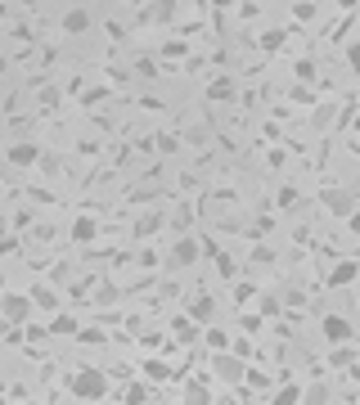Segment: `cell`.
<instances>
[{
  "mask_svg": "<svg viewBox=\"0 0 360 405\" xmlns=\"http://www.w3.org/2000/svg\"><path fill=\"white\" fill-rule=\"evenodd\" d=\"M203 338H207V347H212V351H225V347H230V333H225V329H207Z\"/></svg>",
  "mask_w": 360,
  "mask_h": 405,
  "instance_id": "20",
  "label": "cell"
},
{
  "mask_svg": "<svg viewBox=\"0 0 360 405\" xmlns=\"http://www.w3.org/2000/svg\"><path fill=\"white\" fill-rule=\"evenodd\" d=\"M334 365H338V370H347V365H352V351H347V347H338V351H334Z\"/></svg>",
  "mask_w": 360,
  "mask_h": 405,
  "instance_id": "24",
  "label": "cell"
},
{
  "mask_svg": "<svg viewBox=\"0 0 360 405\" xmlns=\"http://www.w3.org/2000/svg\"><path fill=\"white\" fill-rule=\"evenodd\" d=\"M9 167H36L41 162V144H32V140H18V144H9Z\"/></svg>",
  "mask_w": 360,
  "mask_h": 405,
  "instance_id": "6",
  "label": "cell"
},
{
  "mask_svg": "<svg viewBox=\"0 0 360 405\" xmlns=\"http://www.w3.org/2000/svg\"><path fill=\"white\" fill-rule=\"evenodd\" d=\"M320 329H325V342L329 347H347L356 338V329L347 324V315H325V324H320Z\"/></svg>",
  "mask_w": 360,
  "mask_h": 405,
  "instance_id": "4",
  "label": "cell"
},
{
  "mask_svg": "<svg viewBox=\"0 0 360 405\" xmlns=\"http://www.w3.org/2000/svg\"><path fill=\"white\" fill-rule=\"evenodd\" d=\"M172 338H176V342H194V338H198L194 315H176V320H172Z\"/></svg>",
  "mask_w": 360,
  "mask_h": 405,
  "instance_id": "13",
  "label": "cell"
},
{
  "mask_svg": "<svg viewBox=\"0 0 360 405\" xmlns=\"http://www.w3.org/2000/svg\"><path fill=\"white\" fill-rule=\"evenodd\" d=\"M27 315H32V297H23V293H0V320H9V324H23Z\"/></svg>",
  "mask_w": 360,
  "mask_h": 405,
  "instance_id": "2",
  "label": "cell"
},
{
  "mask_svg": "<svg viewBox=\"0 0 360 405\" xmlns=\"http://www.w3.org/2000/svg\"><path fill=\"white\" fill-rule=\"evenodd\" d=\"M122 401H126V405H145L149 401V388H145V383H131V388L122 392Z\"/></svg>",
  "mask_w": 360,
  "mask_h": 405,
  "instance_id": "18",
  "label": "cell"
},
{
  "mask_svg": "<svg viewBox=\"0 0 360 405\" xmlns=\"http://www.w3.org/2000/svg\"><path fill=\"white\" fill-rule=\"evenodd\" d=\"M347 63H352L356 72H360V41H356V45H347Z\"/></svg>",
  "mask_w": 360,
  "mask_h": 405,
  "instance_id": "25",
  "label": "cell"
},
{
  "mask_svg": "<svg viewBox=\"0 0 360 405\" xmlns=\"http://www.w3.org/2000/svg\"><path fill=\"white\" fill-rule=\"evenodd\" d=\"M50 329H54V333H77V320H72V315H54Z\"/></svg>",
  "mask_w": 360,
  "mask_h": 405,
  "instance_id": "21",
  "label": "cell"
},
{
  "mask_svg": "<svg viewBox=\"0 0 360 405\" xmlns=\"http://www.w3.org/2000/svg\"><path fill=\"white\" fill-rule=\"evenodd\" d=\"M5 235H9V221H5V216H0V239H5Z\"/></svg>",
  "mask_w": 360,
  "mask_h": 405,
  "instance_id": "27",
  "label": "cell"
},
{
  "mask_svg": "<svg viewBox=\"0 0 360 405\" xmlns=\"http://www.w3.org/2000/svg\"><path fill=\"white\" fill-rule=\"evenodd\" d=\"M325 207L334 212V216H352V212H356V198L347 194V189H329V194H325Z\"/></svg>",
  "mask_w": 360,
  "mask_h": 405,
  "instance_id": "7",
  "label": "cell"
},
{
  "mask_svg": "<svg viewBox=\"0 0 360 405\" xmlns=\"http://www.w3.org/2000/svg\"><path fill=\"white\" fill-rule=\"evenodd\" d=\"M0 72H5V63H0Z\"/></svg>",
  "mask_w": 360,
  "mask_h": 405,
  "instance_id": "31",
  "label": "cell"
},
{
  "mask_svg": "<svg viewBox=\"0 0 360 405\" xmlns=\"http://www.w3.org/2000/svg\"><path fill=\"white\" fill-rule=\"evenodd\" d=\"M14 248H18V239H9V235L0 239V253H14Z\"/></svg>",
  "mask_w": 360,
  "mask_h": 405,
  "instance_id": "26",
  "label": "cell"
},
{
  "mask_svg": "<svg viewBox=\"0 0 360 405\" xmlns=\"http://www.w3.org/2000/svg\"><path fill=\"white\" fill-rule=\"evenodd\" d=\"M189 315H194L198 324H207V320H212V315H216V297H212V293L194 297V306H189Z\"/></svg>",
  "mask_w": 360,
  "mask_h": 405,
  "instance_id": "12",
  "label": "cell"
},
{
  "mask_svg": "<svg viewBox=\"0 0 360 405\" xmlns=\"http://www.w3.org/2000/svg\"><path fill=\"white\" fill-rule=\"evenodd\" d=\"M356 135H360V109H356Z\"/></svg>",
  "mask_w": 360,
  "mask_h": 405,
  "instance_id": "30",
  "label": "cell"
},
{
  "mask_svg": "<svg viewBox=\"0 0 360 405\" xmlns=\"http://www.w3.org/2000/svg\"><path fill=\"white\" fill-rule=\"evenodd\" d=\"M338 5H343V9H352V5H356V0H338Z\"/></svg>",
  "mask_w": 360,
  "mask_h": 405,
  "instance_id": "28",
  "label": "cell"
},
{
  "mask_svg": "<svg viewBox=\"0 0 360 405\" xmlns=\"http://www.w3.org/2000/svg\"><path fill=\"white\" fill-rule=\"evenodd\" d=\"M207 100H212V104H230V100H234V81H230V77H216V81H207Z\"/></svg>",
  "mask_w": 360,
  "mask_h": 405,
  "instance_id": "10",
  "label": "cell"
},
{
  "mask_svg": "<svg viewBox=\"0 0 360 405\" xmlns=\"http://www.w3.org/2000/svg\"><path fill=\"white\" fill-rule=\"evenodd\" d=\"M248 405H257V401H248Z\"/></svg>",
  "mask_w": 360,
  "mask_h": 405,
  "instance_id": "32",
  "label": "cell"
},
{
  "mask_svg": "<svg viewBox=\"0 0 360 405\" xmlns=\"http://www.w3.org/2000/svg\"><path fill=\"white\" fill-rule=\"evenodd\" d=\"M172 18H176V0H154L145 9V23H172Z\"/></svg>",
  "mask_w": 360,
  "mask_h": 405,
  "instance_id": "9",
  "label": "cell"
},
{
  "mask_svg": "<svg viewBox=\"0 0 360 405\" xmlns=\"http://www.w3.org/2000/svg\"><path fill=\"white\" fill-rule=\"evenodd\" d=\"M185 405H212V392H207L203 383H194V388L185 392Z\"/></svg>",
  "mask_w": 360,
  "mask_h": 405,
  "instance_id": "19",
  "label": "cell"
},
{
  "mask_svg": "<svg viewBox=\"0 0 360 405\" xmlns=\"http://www.w3.org/2000/svg\"><path fill=\"white\" fill-rule=\"evenodd\" d=\"M32 405H36V401H32Z\"/></svg>",
  "mask_w": 360,
  "mask_h": 405,
  "instance_id": "33",
  "label": "cell"
},
{
  "mask_svg": "<svg viewBox=\"0 0 360 405\" xmlns=\"http://www.w3.org/2000/svg\"><path fill=\"white\" fill-rule=\"evenodd\" d=\"M352 279H360V266H356V262H338L334 270H329L325 284H329V288H347Z\"/></svg>",
  "mask_w": 360,
  "mask_h": 405,
  "instance_id": "8",
  "label": "cell"
},
{
  "mask_svg": "<svg viewBox=\"0 0 360 405\" xmlns=\"http://www.w3.org/2000/svg\"><path fill=\"white\" fill-rule=\"evenodd\" d=\"M279 45H284V32H275V27H270V32L261 36V50H279Z\"/></svg>",
  "mask_w": 360,
  "mask_h": 405,
  "instance_id": "23",
  "label": "cell"
},
{
  "mask_svg": "<svg viewBox=\"0 0 360 405\" xmlns=\"http://www.w3.org/2000/svg\"><path fill=\"white\" fill-rule=\"evenodd\" d=\"M68 392L81 397V401H104V397H108V379H104L99 370H77L68 379Z\"/></svg>",
  "mask_w": 360,
  "mask_h": 405,
  "instance_id": "1",
  "label": "cell"
},
{
  "mask_svg": "<svg viewBox=\"0 0 360 405\" xmlns=\"http://www.w3.org/2000/svg\"><path fill=\"white\" fill-rule=\"evenodd\" d=\"M212 370H216V379H221V383H243V379H248L243 360H239V356H230V351H216Z\"/></svg>",
  "mask_w": 360,
  "mask_h": 405,
  "instance_id": "3",
  "label": "cell"
},
{
  "mask_svg": "<svg viewBox=\"0 0 360 405\" xmlns=\"http://www.w3.org/2000/svg\"><path fill=\"white\" fill-rule=\"evenodd\" d=\"M198 257H203V253H198V239H176V244H172V257H167V262H172L176 270H189V266H194L198 262Z\"/></svg>",
  "mask_w": 360,
  "mask_h": 405,
  "instance_id": "5",
  "label": "cell"
},
{
  "mask_svg": "<svg viewBox=\"0 0 360 405\" xmlns=\"http://www.w3.org/2000/svg\"><path fill=\"white\" fill-rule=\"evenodd\" d=\"M145 374H149V379H167V374H172V370H167L163 360H145Z\"/></svg>",
  "mask_w": 360,
  "mask_h": 405,
  "instance_id": "22",
  "label": "cell"
},
{
  "mask_svg": "<svg viewBox=\"0 0 360 405\" xmlns=\"http://www.w3.org/2000/svg\"><path fill=\"white\" fill-rule=\"evenodd\" d=\"M270 405H302V388H297V383H284V388L275 392Z\"/></svg>",
  "mask_w": 360,
  "mask_h": 405,
  "instance_id": "16",
  "label": "cell"
},
{
  "mask_svg": "<svg viewBox=\"0 0 360 405\" xmlns=\"http://www.w3.org/2000/svg\"><path fill=\"white\" fill-rule=\"evenodd\" d=\"M95 235H99V225H95L90 216H77V221H72V239H77V244H90Z\"/></svg>",
  "mask_w": 360,
  "mask_h": 405,
  "instance_id": "15",
  "label": "cell"
},
{
  "mask_svg": "<svg viewBox=\"0 0 360 405\" xmlns=\"http://www.w3.org/2000/svg\"><path fill=\"white\" fill-rule=\"evenodd\" d=\"M0 293H5V270H0Z\"/></svg>",
  "mask_w": 360,
  "mask_h": 405,
  "instance_id": "29",
  "label": "cell"
},
{
  "mask_svg": "<svg viewBox=\"0 0 360 405\" xmlns=\"http://www.w3.org/2000/svg\"><path fill=\"white\" fill-rule=\"evenodd\" d=\"M302 405H329V388L316 383V388H302Z\"/></svg>",
  "mask_w": 360,
  "mask_h": 405,
  "instance_id": "17",
  "label": "cell"
},
{
  "mask_svg": "<svg viewBox=\"0 0 360 405\" xmlns=\"http://www.w3.org/2000/svg\"><path fill=\"white\" fill-rule=\"evenodd\" d=\"M27 297H32V306H41V311H59V297H54V288H45V284H36Z\"/></svg>",
  "mask_w": 360,
  "mask_h": 405,
  "instance_id": "14",
  "label": "cell"
},
{
  "mask_svg": "<svg viewBox=\"0 0 360 405\" xmlns=\"http://www.w3.org/2000/svg\"><path fill=\"white\" fill-rule=\"evenodd\" d=\"M86 27H90V14H86V9H68V14H63V32H68V36H81Z\"/></svg>",
  "mask_w": 360,
  "mask_h": 405,
  "instance_id": "11",
  "label": "cell"
}]
</instances>
